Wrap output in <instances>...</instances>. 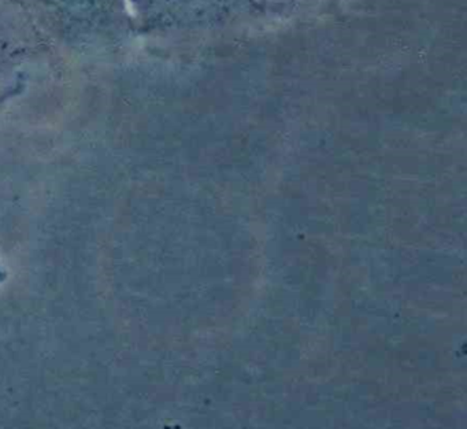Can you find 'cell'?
Instances as JSON below:
<instances>
[{"mask_svg":"<svg viewBox=\"0 0 467 429\" xmlns=\"http://www.w3.org/2000/svg\"><path fill=\"white\" fill-rule=\"evenodd\" d=\"M64 2H67V4L81 5L87 4V2H89V0H64Z\"/></svg>","mask_w":467,"mask_h":429,"instance_id":"1","label":"cell"}]
</instances>
